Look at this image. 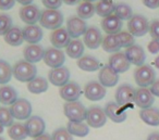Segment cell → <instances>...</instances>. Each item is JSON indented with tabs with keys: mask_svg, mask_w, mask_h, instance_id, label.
<instances>
[{
	"mask_svg": "<svg viewBox=\"0 0 159 140\" xmlns=\"http://www.w3.org/2000/svg\"><path fill=\"white\" fill-rule=\"evenodd\" d=\"M5 42L8 45L13 47L21 46L24 42V37H23V32L20 27L18 26H12V28L6 34L5 36Z\"/></svg>",
	"mask_w": 159,
	"mask_h": 140,
	"instance_id": "obj_28",
	"label": "cell"
},
{
	"mask_svg": "<svg viewBox=\"0 0 159 140\" xmlns=\"http://www.w3.org/2000/svg\"><path fill=\"white\" fill-rule=\"evenodd\" d=\"M8 135L12 140H24L29 137L25 125L21 124V123H16L11 127H9Z\"/></svg>",
	"mask_w": 159,
	"mask_h": 140,
	"instance_id": "obj_35",
	"label": "cell"
},
{
	"mask_svg": "<svg viewBox=\"0 0 159 140\" xmlns=\"http://www.w3.org/2000/svg\"><path fill=\"white\" fill-rule=\"evenodd\" d=\"M64 3H66V5L69 6H73V5H76V3H79L80 1H82V0H62Z\"/></svg>",
	"mask_w": 159,
	"mask_h": 140,
	"instance_id": "obj_51",
	"label": "cell"
},
{
	"mask_svg": "<svg viewBox=\"0 0 159 140\" xmlns=\"http://www.w3.org/2000/svg\"><path fill=\"white\" fill-rule=\"evenodd\" d=\"M83 37H84V44L87 46V48L97 49L99 46H102V35L99 28H97L96 26L89 27Z\"/></svg>",
	"mask_w": 159,
	"mask_h": 140,
	"instance_id": "obj_24",
	"label": "cell"
},
{
	"mask_svg": "<svg viewBox=\"0 0 159 140\" xmlns=\"http://www.w3.org/2000/svg\"><path fill=\"white\" fill-rule=\"evenodd\" d=\"M59 94L60 97L66 102H73V101H79V98L82 94V89L77 83L69 81L68 84L60 87Z\"/></svg>",
	"mask_w": 159,
	"mask_h": 140,
	"instance_id": "obj_13",
	"label": "cell"
},
{
	"mask_svg": "<svg viewBox=\"0 0 159 140\" xmlns=\"http://www.w3.org/2000/svg\"><path fill=\"white\" fill-rule=\"evenodd\" d=\"M155 102V97L147 88H139L135 90V97H134V103L139 107L143 109H148L152 107V105Z\"/></svg>",
	"mask_w": 159,
	"mask_h": 140,
	"instance_id": "obj_20",
	"label": "cell"
},
{
	"mask_svg": "<svg viewBox=\"0 0 159 140\" xmlns=\"http://www.w3.org/2000/svg\"><path fill=\"white\" fill-rule=\"evenodd\" d=\"M149 34L152 39L159 42V21L154 20L149 24Z\"/></svg>",
	"mask_w": 159,
	"mask_h": 140,
	"instance_id": "obj_43",
	"label": "cell"
},
{
	"mask_svg": "<svg viewBox=\"0 0 159 140\" xmlns=\"http://www.w3.org/2000/svg\"><path fill=\"white\" fill-rule=\"evenodd\" d=\"M12 28V19L8 14H0V36H5Z\"/></svg>",
	"mask_w": 159,
	"mask_h": 140,
	"instance_id": "obj_41",
	"label": "cell"
},
{
	"mask_svg": "<svg viewBox=\"0 0 159 140\" xmlns=\"http://www.w3.org/2000/svg\"><path fill=\"white\" fill-rule=\"evenodd\" d=\"M22 32L24 40L30 45H37L43 39V29L37 25H27Z\"/></svg>",
	"mask_w": 159,
	"mask_h": 140,
	"instance_id": "obj_25",
	"label": "cell"
},
{
	"mask_svg": "<svg viewBox=\"0 0 159 140\" xmlns=\"http://www.w3.org/2000/svg\"><path fill=\"white\" fill-rule=\"evenodd\" d=\"M45 51L46 50H44L40 45H29L23 50L24 60L32 64H35L44 59Z\"/></svg>",
	"mask_w": 159,
	"mask_h": 140,
	"instance_id": "obj_23",
	"label": "cell"
},
{
	"mask_svg": "<svg viewBox=\"0 0 159 140\" xmlns=\"http://www.w3.org/2000/svg\"><path fill=\"white\" fill-rule=\"evenodd\" d=\"M149 90L154 97H159V79H156V81H155V83L150 86Z\"/></svg>",
	"mask_w": 159,
	"mask_h": 140,
	"instance_id": "obj_48",
	"label": "cell"
},
{
	"mask_svg": "<svg viewBox=\"0 0 159 140\" xmlns=\"http://www.w3.org/2000/svg\"><path fill=\"white\" fill-rule=\"evenodd\" d=\"M143 3L149 9H157L159 8V0H143Z\"/></svg>",
	"mask_w": 159,
	"mask_h": 140,
	"instance_id": "obj_47",
	"label": "cell"
},
{
	"mask_svg": "<svg viewBox=\"0 0 159 140\" xmlns=\"http://www.w3.org/2000/svg\"><path fill=\"white\" fill-rule=\"evenodd\" d=\"M34 140H52V138H51V136L48 135V133H43L42 136L35 138Z\"/></svg>",
	"mask_w": 159,
	"mask_h": 140,
	"instance_id": "obj_49",
	"label": "cell"
},
{
	"mask_svg": "<svg viewBox=\"0 0 159 140\" xmlns=\"http://www.w3.org/2000/svg\"><path fill=\"white\" fill-rule=\"evenodd\" d=\"M135 89L129 84H123L118 87L116 91V102L121 107H125L134 102Z\"/></svg>",
	"mask_w": 159,
	"mask_h": 140,
	"instance_id": "obj_9",
	"label": "cell"
},
{
	"mask_svg": "<svg viewBox=\"0 0 159 140\" xmlns=\"http://www.w3.org/2000/svg\"><path fill=\"white\" fill-rule=\"evenodd\" d=\"M107 115L105 113V110L100 107H91L87 109L86 112V122L89 127L93 128H100L105 126L107 122Z\"/></svg>",
	"mask_w": 159,
	"mask_h": 140,
	"instance_id": "obj_7",
	"label": "cell"
},
{
	"mask_svg": "<svg viewBox=\"0 0 159 140\" xmlns=\"http://www.w3.org/2000/svg\"><path fill=\"white\" fill-rule=\"evenodd\" d=\"M66 130L71 133L72 136H76V137H85L89 133V125L85 124L83 122L74 123V122H69L66 125Z\"/></svg>",
	"mask_w": 159,
	"mask_h": 140,
	"instance_id": "obj_32",
	"label": "cell"
},
{
	"mask_svg": "<svg viewBox=\"0 0 159 140\" xmlns=\"http://www.w3.org/2000/svg\"><path fill=\"white\" fill-rule=\"evenodd\" d=\"M77 66L85 72H95L100 68V63L96 58L92 55H84L77 60Z\"/></svg>",
	"mask_w": 159,
	"mask_h": 140,
	"instance_id": "obj_29",
	"label": "cell"
},
{
	"mask_svg": "<svg viewBox=\"0 0 159 140\" xmlns=\"http://www.w3.org/2000/svg\"><path fill=\"white\" fill-rule=\"evenodd\" d=\"M87 24L84 20L80 19L79 16H71L66 21V31L71 38L77 39L81 36H84L87 31Z\"/></svg>",
	"mask_w": 159,
	"mask_h": 140,
	"instance_id": "obj_8",
	"label": "cell"
},
{
	"mask_svg": "<svg viewBox=\"0 0 159 140\" xmlns=\"http://www.w3.org/2000/svg\"><path fill=\"white\" fill-rule=\"evenodd\" d=\"M24 125L27 131V136L33 138V139H35V138L42 136L43 133H45L46 124H45V120L40 116L37 115L31 116Z\"/></svg>",
	"mask_w": 159,
	"mask_h": 140,
	"instance_id": "obj_10",
	"label": "cell"
},
{
	"mask_svg": "<svg viewBox=\"0 0 159 140\" xmlns=\"http://www.w3.org/2000/svg\"><path fill=\"white\" fill-rule=\"evenodd\" d=\"M154 65H155V68H158V70H159V55L156 58V59H155V61H154Z\"/></svg>",
	"mask_w": 159,
	"mask_h": 140,
	"instance_id": "obj_53",
	"label": "cell"
},
{
	"mask_svg": "<svg viewBox=\"0 0 159 140\" xmlns=\"http://www.w3.org/2000/svg\"><path fill=\"white\" fill-rule=\"evenodd\" d=\"M27 89L32 94H43V92H45L48 89V81L44 77L37 76L27 84Z\"/></svg>",
	"mask_w": 159,
	"mask_h": 140,
	"instance_id": "obj_33",
	"label": "cell"
},
{
	"mask_svg": "<svg viewBox=\"0 0 159 140\" xmlns=\"http://www.w3.org/2000/svg\"><path fill=\"white\" fill-rule=\"evenodd\" d=\"M64 115L69 118V122L80 123L86 120V107L80 101L66 102L63 105Z\"/></svg>",
	"mask_w": 159,
	"mask_h": 140,
	"instance_id": "obj_2",
	"label": "cell"
},
{
	"mask_svg": "<svg viewBox=\"0 0 159 140\" xmlns=\"http://www.w3.org/2000/svg\"><path fill=\"white\" fill-rule=\"evenodd\" d=\"M44 7L48 10H58L62 5V0H42Z\"/></svg>",
	"mask_w": 159,
	"mask_h": 140,
	"instance_id": "obj_44",
	"label": "cell"
},
{
	"mask_svg": "<svg viewBox=\"0 0 159 140\" xmlns=\"http://www.w3.org/2000/svg\"><path fill=\"white\" fill-rule=\"evenodd\" d=\"M99 83L106 87H113L119 81V74L112 70L109 65H105L100 68L99 74H98Z\"/></svg>",
	"mask_w": 159,
	"mask_h": 140,
	"instance_id": "obj_19",
	"label": "cell"
},
{
	"mask_svg": "<svg viewBox=\"0 0 159 140\" xmlns=\"http://www.w3.org/2000/svg\"><path fill=\"white\" fill-rule=\"evenodd\" d=\"M117 37H118V40H119V42H120L121 48H129V47L135 45L134 36L131 35L129 32L121 31L119 34H117Z\"/></svg>",
	"mask_w": 159,
	"mask_h": 140,
	"instance_id": "obj_39",
	"label": "cell"
},
{
	"mask_svg": "<svg viewBox=\"0 0 159 140\" xmlns=\"http://www.w3.org/2000/svg\"><path fill=\"white\" fill-rule=\"evenodd\" d=\"M83 1H86V2H93V1H96V0H83Z\"/></svg>",
	"mask_w": 159,
	"mask_h": 140,
	"instance_id": "obj_54",
	"label": "cell"
},
{
	"mask_svg": "<svg viewBox=\"0 0 159 140\" xmlns=\"http://www.w3.org/2000/svg\"><path fill=\"white\" fill-rule=\"evenodd\" d=\"M13 118L19 120H27L32 114V104L26 99H18L10 107Z\"/></svg>",
	"mask_w": 159,
	"mask_h": 140,
	"instance_id": "obj_6",
	"label": "cell"
},
{
	"mask_svg": "<svg viewBox=\"0 0 159 140\" xmlns=\"http://www.w3.org/2000/svg\"><path fill=\"white\" fill-rule=\"evenodd\" d=\"M77 16L82 20H89L91 19L95 12V5L93 2H86V1H83V2L80 3V6L76 9Z\"/></svg>",
	"mask_w": 159,
	"mask_h": 140,
	"instance_id": "obj_36",
	"label": "cell"
},
{
	"mask_svg": "<svg viewBox=\"0 0 159 140\" xmlns=\"http://www.w3.org/2000/svg\"><path fill=\"white\" fill-rule=\"evenodd\" d=\"M107 91L106 88L99 83V81H92L85 85L84 94L86 99L91 101H99L105 98Z\"/></svg>",
	"mask_w": 159,
	"mask_h": 140,
	"instance_id": "obj_14",
	"label": "cell"
},
{
	"mask_svg": "<svg viewBox=\"0 0 159 140\" xmlns=\"http://www.w3.org/2000/svg\"><path fill=\"white\" fill-rule=\"evenodd\" d=\"M147 49H148V51H149L150 53H152V55H156V53H158L159 52V42H158V40L152 39V42H148Z\"/></svg>",
	"mask_w": 159,
	"mask_h": 140,
	"instance_id": "obj_46",
	"label": "cell"
},
{
	"mask_svg": "<svg viewBox=\"0 0 159 140\" xmlns=\"http://www.w3.org/2000/svg\"><path fill=\"white\" fill-rule=\"evenodd\" d=\"M70 35H69L66 28H63V27H60V28L56 29L50 34V42L53 46V48H66V46L70 44Z\"/></svg>",
	"mask_w": 159,
	"mask_h": 140,
	"instance_id": "obj_22",
	"label": "cell"
},
{
	"mask_svg": "<svg viewBox=\"0 0 159 140\" xmlns=\"http://www.w3.org/2000/svg\"><path fill=\"white\" fill-rule=\"evenodd\" d=\"M115 8L112 0H99L95 6V12L102 18H107L115 13Z\"/></svg>",
	"mask_w": 159,
	"mask_h": 140,
	"instance_id": "obj_30",
	"label": "cell"
},
{
	"mask_svg": "<svg viewBox=\"0 0 159 140\" xmlns=\"http://www.w3.org/2000/svg\"><path fill=\"white\" fill-rule=\"evenodd\" d=\"M48 79L53 86L62 87L69 83L70 79V71L64 66L58 68H51L48 74Z\"/></svg>",
	"mask_w": 159,
	"mask_h": 140,
	"instance_id": "obj_16",
	"label": "cell"
},
{
	"mask_svg": "<svg viewBox=\"0 0 159 140\" xmlns=\"http://www.w3.org/2000/svg\"><path fill=\"white\" fill-rule=\"evenodd\" d=\"M14 118L12 116L10 109L7 107H0V125L2 127H11L13 123Z\"/></svg>",
	"mask_w": 159,
	"mask_h": 140,
	"instance_id": "obj_40",
	"label": "cell"
},
{
	"mask_svg": "<svg viewBox=\"0 0 159 140\" xmlns=\"http://www.w3.org/2000/svg\"><path fill=\"white\" fill-rule=\"evenodd\" d=\"M52 140H73V137L66 128H58L52 133Z\"/></svg>",
	"mask_w": 159,
	"mask_h": 140,
	"instance_id": "obj_42",
	"label": "cell"
},
{
	"mask_svg": "<svg viewBox=\"0 0 159 140\" xmlns=\"http://www.w3.org/2000/svg\"><path fill=\"white\" fill-rule=\"evenodd\" d=\"M109 66L112 68L115 72H117L118 74L120 73H124L130 68L131 63L129 62V60L126 59L124 52H116L112 53L109 58Z\"/></svg>",
	"mask_w": 159,
	"mask_h": 140,
	"instance_id": "obj_18",
	"label": "cell"
},
{
	"mask_svg": "<svg viewBox=\"0 0 159 140\" xmlns=\"http://www.w3.org/2000/svg\"><path fill=\"white\" fill-rule=\"evenodd\" d=\"M13 76L12 68L7 61L0 59V85H6Z\"/></svg>",
	"mask_w": 159,
	"mask_h": 140,
	"instance_id": "obj_38",
	"label": "cell"
},
{
	"mask_svg": "<svg viewBox=\"0 0 159 140\" xmlns=\"http://www.w3.org/2000/svg\"><path fill=\"white\" fill-rule=\"evenodd\" d=\"M105 113L107 117L113 123H123L128 117L125 107L119 105L117 102H108L105 107Z\"/></svg>",
	"mask_w": 159,
	"mask_h": 140,
	"instance_id": "obj_15",
	"label": "cell"
},
{
	"mask_svg": "<svg viewBox=\"0 0 159 140\" xmlns=\"http://www.w3.org/2000/svg\"><path fill=\"white\" fill-rule=\"evenodd\" d=\"M16 1H18L19 3H21L23 6H29L32 5V2H33L34 0H16Z\"/></svg>",
	"mask_w": 159,
	"mask_h": 140,
	"instance_id": "obj_52",
	"label": "cell"
},
{
	"mask_svg": "<svg viewBox=\"0 0 159 140\" xmlns=\"http://www.w3.org/2000/svg\"><path fill=\"white\" fill-rule=\"evenodd\" d=\"M0 140H6L5 138H2V137H0Z\"/></svg>",
	"mask_w": 159,
	"mask_h": 140,
	"instance_id": "obj_55",
	"label": "cell"
},
{
	"mask_svg": "<svg viewBox=\"0 0 159 140\" xmlns=\"http://www.w3.org/2000/svg\"><path fill=\"white\" fill-rule=\"evenodd\" d=\"M146 140H159V133H149Z\"/></svg>",
	"mask_w": 159,
	"mask_h": 140,
	"instance_id": "obj_50",
	"label": "cell"
},
{
	"mask_svg": "<svg viewBox=\"0 0 159 140\" xmlns=\"http://www.w3.org/2000/svg\"><path fill=\"white\" fill-rule=\"evenodd\" d=\"M12 72H13V76L16 77V79L22 81V83H30L35 77H37L36 76L37 68H36L35 64L30 63L25 60L16 62L12 68Z\"/></svg>",
	"mask_w": 159,
	"mask_h": 140,
	"instance_id": "obj_1",
	"label": "cell"
},
{
	"mask_svg": "<svg viewBox=\"0 0 159 140\" xmlns=\"http://www.w3.org/2000/svg\"><path fill=\"white\" fill-rule=\"evenodd\" d=\"M66 61V55L61 49L57 48H49L45 51L44 62L46 65H48L51 68H61Z\"/></svg>",
	"mask_w": 159,
	"mask_h": 140,
	"instance_id": "obj_11",
	"label": "cell"
},
{
	"mask_svg": "<svg viewBox=\"0 0 159 140\" xmlns=\"http://www.w3.org/2000/svg\"><path fill=\"white\" fill-rule=\"evenodd\" d=\"M39 23L45 28L56 31L62 26L63 14L59 10H44V11H42Z\"/></svg>",
	"mask_w": 159,
	"mask_h": 140,
	"instance_id": "obj_4",
	"label": "cell"
},
{
	"mask_svg": "<svg viewBox=\"0 0 159 140\" xmlns=\"http://www.w3.org/2000/svg\"><path fill=\"white\" fill-rule=\"evenodd\" d=\"M128 31L134 37H143L149 32V23L145 16L135 14L128 22Z\"/></svg>",
	"mask_w": 159,
	"mask_h": 140,
	"instance_id": "obj_5",
	"label": "cell"
},
{
	"mask_svg": "<svg viewBox=\"0 0 159 140\" xmlns=\"http://www.w3.org/2000/svg\"><path fill=\"white\" fill-rule=\"evenodd\" d=\"M139 117L145 124L149 126H159V110L156 107L143 109L139 112Z\"/></svg>",
	"mask_w": 159,
	"mask_h": 140,
	"instance_id": "obj_26",
	"label": "cell"
},
{
	"mask_svg": "<svg viewBox=\"0 0 159 140\" xmlns=\"http://www.w3.org/2000/svg\"><path fill=\"white\" fill-rule=\"evenodd\" d=\"M18 100V92L11 86L3 85L0 87V103L5 105H12Z\"/></svg>",
	"mask_w": 159,
	"mask_h": 140,
	"instance_id": "obj_27",
	"label": "cell"
},
{
	"mask_svg": "<svg viewBox=\"0 0 159 140\" xmlns=\"http://www.w3.org/2000/svg\"><path fill=\"white\" fill-rule=\"evenodd\" d=\"M66 52L71 59H81L84 53V45L80 39L71 40L70 44L66 46Z\"/></svg>",
	"mask_w": 159,
	"mask_h": 140,
	"instance_id": "obj_31",
	"label": "cell"
},
{
	"mask_svg": "<svg viewBox=\"0 0 159 140\" xmlns=\"http://www.w3.org/2000/svg\"><path fill=\"white\" fill-rule=\"evenodd\" d=\"M40 15H42V11L35 5L23 6L20 9L21 20L27 25H36V23L39 22Z\"/></svg>",
	"mask_w": 159,
	"mask_h": 140,
	"instance_id": "obj_12",
	"label": "cell"
},
{
	"mask_svg": "<svg viewBox=\"0 0 159 140\" xmlns=\"http://www.w3.org/2000/svg\"><path fill=\"white\" fill-rule=\"evenodd\" d=\"M16 0H0V10L7 11L14 7Z\"/></svg>",
	"mask_w": 159,
	"mask_h": 140,
	"instance_id": "obj_45",
	"label": "cell"
},
{
	"mask_svg": "<svg viewBox=\"0 0 159 140\" xmlns=\"http://www.w3.org/2000/svg\"><path fill=\"white\" fill-rule=\"evenodd\" d=\"M102 28L107 35H117L122 29V21L113 13L102 19Z\"/></svg>",
	"mask_w": 159,
	"mask_h": 140,
	"instance_id": "obj_21",
	"label": "cell"
},
{
	"mask_svg": "<svg viewBox=\"0 0 159 140\" xmlns=\"http://www.w3.org/2000/svg\"><path fill=\"white\" fill-rule=\"evenodd\" d=\"M124 55H125L126 59L129 60L131 64H134L136 66L144 65V62L146 60V55L143 47H141L139 45H133V46L126 48Z\"/></svg>",
	"mask_w": 159,
	"mask_h": 140,
	"instance_id": "obj_17",
	"label": "cell"
},
{
	"mask_svg": "<svg viewBox=\"0 0 159 140\" xmlns=\"http://www.w3.org/2000/svg\"><path fill=\"white\" fill-rule=\"evenodd\" d=\"M102 47L106 52L109 53H116L119 52L121 46L120 42L118 40L117 35H107L105 36V38H102Z\"/></svg>",
	"mask_w": 159,
	"mask_h": 140,
	"instance_id": "obj_34",
	"label": "cell"
},
{
	"mask_svg": "<svg viewBox=\"0 0 159 140\" xmlns=\"http://www.w3.org/2000/svg\"><path fill=\"white\" fill-rule=\"evenodd\" d=\"M115 15H117L121 21H130L133 18L132 8L126 3H118L115 8Z\"/></svg>",
	"mask_w": 159,
	"mask_h": 140,
	"instance_id": "obj_37",
	"label": "cell"
},
{
	"mask_svg": "<svg viewBox=\"0 0 159 140\" xmlns=\"http://www.w3.org/2000/svg\"><path fill=\"white\" fill-rule=\"evenodd\" d=\"M134 79L139 88H147L156 81V72L150 65L144 64L134 71Z\"/></svg>",
	"mask_w": 159,
	"mask_h": 140,
	"instance_id": "obj_3",
	"label": "cell"
}]
</instances>
